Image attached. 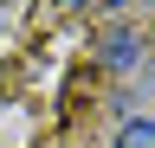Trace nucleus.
Masks as SVG:
<instances>
[{
	"mask_svg": "<svg viewBox=\"0 0 155 148\" xmlns=\"http://www.w3.org/2000/svg\"><path fill=\"white\" fill-rule=\"evenodd\" d=\"M97 58H104L110 71H129V65H136V39H129L123 26H110V32H104V45H97Z\"/></svg>",
	"mask_w": 155,
	"mask_h": 148,
	"instance_id": "f257e3e1",
	"label": "nucleus"
},
{
	"mask_svg": "<svg viewBox=\"0 0 155 148\" xmlns=\"http://www.w3.org/2000/svg\"><path fill=\"white\" fill-rule=\"evenodd\" d=\"M116 148H155V116H129L116 129Z\"/></svg>",
	"mask_w": 155,
	"mask_h": 148,
	"instance_id": "f03ea898",
	"label": "nucleus"
},
{
	"mask_svg": "<svg viewBox=\"0 0 155 148\" xmlns=\"http://www.w3.org/2000/svg\"><path fill=\"white\" fill-rule=\"evenodd\" d=\"M110 7H123V0H110Z\"/></svg>",
	"mask_w": 155,
	"mask_h": 148,
	"instance_id": "7ed1b4c3",
	"label": "nucleus"
}]
</instances>
